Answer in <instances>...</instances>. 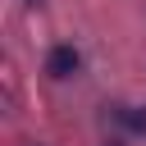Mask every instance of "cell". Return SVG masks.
<instances>
[{"instance_id": "cell-4", "label": "cell", "mask_w": 146, "mask_h": 146, "mask_svg": "<svg viewBox=\"0 0 146 146\" xmlns=\"http://www.w3.org/2000/svg\"><path fill=\"white\" fill-rule=\"evenodd\" d=\"M110 146H119V141H110Z\"/></svg>"}, {"instance_id": "cell-2", "label": "cell", "mask_w": 146, "mask_h": 146, "mask_svg": "<svg viewBox=\"0 0 146 146\" xmlns=\"http://www.w3.org/2000/svg\"><path fill=\"white\" fill-rule=\"evenodd\" d=\"M114 119H119V123H128L132 132H146V114H141V110H128V105H119V110H114Z\"/></svg>"}, {"instance_id": "cell-1", "label": "cell", "mask_w": 146, "mask_h": 146, "mask_svg": "<svg viewBox=\"0 0 146 146\" xmlns=\"http://www.w3.org/2000/svg\"><path fill=\"white\" fill-rule=\"evenodd\" d=\"M78 64H82V55H78L73 46H55V50L46 55V73H50V78H73Z\"/></svg>"}, {"instance_id": "cell-3", "label": "cell", "mask_w": 146, "mask_h": 146, "mask_svg": "<svg viewBox=\"0 0 146 146\" xmlns=\"http://www.w3.org/2000/svg\"><path fill=\"white\" fill-rule=\"evenodd\" d=\"M27 5H41V0H27Z\"/></svg>"}]
</instances>
